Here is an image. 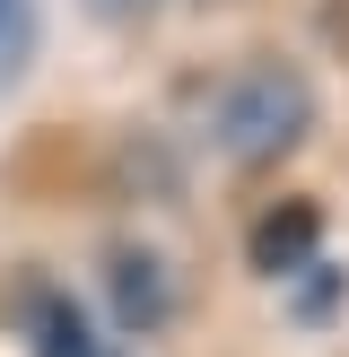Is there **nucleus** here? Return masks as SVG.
<instances>
[{
    "mask_svg": "<svg viewBox=\"0 0 349 357\" xmlns=\"http://www.w3.org/2000/svg\"><path fill=\"white\" fill-rule=\"evenodd\" d=\"M306 122H314V96L288 61H244L218 96V149L236 166H271L306 139Z\"/></svg>",
    "mask_w": 349,
    "mask_h": 357,
    "instance_id": "obj_1",
    "label": "nucleus"
},
{
    "mask_svg": "<svg viewBox=\"0 0 349 357\" xmlns=\"http://www.w3.org/2000/svg\"><path fill=\"white\" fill-rule=\"evenodd\" d=\"M96 296H105V314H114L122 331H166L174 305H184L174 261L157 253V244H140V236H114L96 253Z\"/></svg>",
    "mask_w": 349,
    "mask_h": 357,
    "instance_id": "obj_2",
    "label": "nucleus"
},
{
    "mask_svg": "<svg viewBox=\"0 0 349 357\" xmlns=\"http://www.w3.org/2000/svg\"><path fill=\"white\" fill-rule=\"evenodd\" d=\"M314 244H323V209L314 201H271L253 218V271H297V261H314Z\"/></svg>",
    "mask_w": 349,
    "mask_h": 357,
    "instance_id": "obj_3",
    "label": "nucleus"
},
{
    "mask_svg": "<svg viewBox=\"0 0 349 357\" xmlns=\"http://www.w3.org/2000/svg\"><path fill=\"white\" fill-rule=\"evenodd\" d=\"M17 331H27V349H35V357H96V349H105V340H96V323H87V314L70 305L61 288H35Z\"/></svg>",
    "mask_w": 349,
    "mask_h": 357,
    "instance_id": "obj_4",
    "label": "nucleus"
},
{
    "mask_svg": "<svg viewBox=\"0 0 349 357\" xmlns=\"http://www.w3.org/2000/svg\"><path fill=\"white\" fill-rule=\"evenodd\" d=\"M96 17H149V9H166V0H87Z\"/></svg>",
    "mask_w": 349,
    "mask_h": 357,
    "instance_id": "obj_5",
    "label": "nucleus"
},
{
    "mask_svg": "<svg viewBox=\"0 0 349 357\" xmlns=\"http://www.w3.org/2000/svg\"><path fill=\"white\" fill-rule=\"evenodd\" d=\"M96 357H105V349H96Z\"/></svg>",
    "mask_w": 349,
    "mask_h": 357,
    "instance_id": "obj_6",
    "label": "nucleus"
}]
</instances>
